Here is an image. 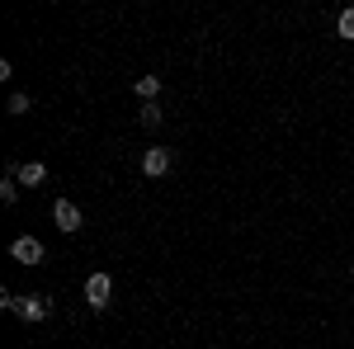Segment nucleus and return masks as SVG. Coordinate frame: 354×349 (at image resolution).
Instances as JSON below:
<instances>
[{
  "label": "nucleus",
  "mask_w": 354,
  "mask_h": 349,
  "mask_svg": "<svg viewBox=\"0 0 354 349\" xmlns=\"http://www.w3.org/2000/svg\"><path fill=\"white\" fill-rule=\"evenodd\" d=\"M85 302H90V312H104L113 302V279L104 274V269H95L90 279H85Z\"/></svg>",
  "instance_id": "nucleus-1"
},
{
  "label": "nucleus",
  "mask_w": 354,
  "mask_h": 349,
  "mask_svg": "<svg viewBox=\"0 0 354 349\" xmlns=\"http://www.w3.org/2000/svg\"><path fill=\"white\" fill-rule=\"evenodd\" d=\"M15 317H19V321H48V317H53V297H43V293H28V297H19V302H15Z\"/></svg>",
  "instance_id": "nucleus-2"
},
{
  "label": "nucleus",
  "mask_w": 354,
  "mask_h": 349,
  "mask_svg": "<svg viewBox=\"0 0 354 349\" xmlns=\"http://www.w3.org/2000/svg\"><path fill=\"white\" fill-rule=\"evenodd\" d=\"M53 217H57V227H62L66 236H76V232H81V227H85L81 208H76L71 198H57V203H53Z\"/></svg>",
  "instance_id": "nucleus-3"
},
{
  "label": "nucleus",
  "mask_w": 354,
  "mask_h": 349,
  "mask_svg": "<svg viewBox=\"0 0 354 349\" xmlns=\"http://www.w3.org/2000/svg\"><path fill=\"white\" fill-rule=\"evenodd\" d=\"M10 255H15L19 265H43V255H48V250H43L38 236H15V241H10Z\"/></svg>",
  "instance_id": "nucleus-4"
},
{
  "label": "nucleus",
  "mask_w": 354,
  "mask_h": 349,
  "mask_svg": "<svg viewBox=\"0 0 354 349\" xmlns=\"http://www.w3.org/2000/svg\"><path fill=\"white\" fill-rule=\"evenodd\" d=\"M165 170H170V147H147L142 151V175L147 180H161Z\"/></svg>",
  "instance_id": "nucleus-5"
},
{
  "label": "nucleus",
  "mask_w": 354,
  "mask_h": 349,
  "mask_svg": "<svg viewBox=\"0 0 354 349\" xmlns=\"http://www.w3.org/2000/svg\"><path fill=\"white\" fill-rule=\"evenodd\" d=\"M10 175L19 180V189H33V185L48 180V165H43V161H24V165H10Z\"/></svg>",
  "instance_id": "nucleus-6"
},
{
  "label": "nucleus",
  "mask_w": 354,
  "mask_h": 349,
  "mask_svg": "<svg viewBox=\"0 0 354 349\" xmlns=\"http://www.w3.org/2000/svg\"><path fill=\"white\" fill-rule=\"evenodd\" d=\"M133 95L142 100V104H156V95H161V76H137Z\"/></svg>",
  "instance_id": "nucleus-7"
},
{
  "label": "nucleus",
  "mask_w": 354,
  "mask_h": 349,
  "mask_svg": "<svg viewBox=\"0 0 354 349\" xmlns=\"http://www.w3.org/2000/svg\"><path fill=\"white\" fill-rule=\"evenodd\" d=\"M161 118H165L161 104H142V113H137V123H142V128H161Z\"/></svg>",
  "instance_id": "nucleus-8"
},
{
  "label": "nucleus",
  "mask_w": 354,
  "mask_h": 349,
  "mask_svg": "<svg viewBox=\"0 0 354 349\" xmlns=\"http://www.w3.org/2000/svg\"><path fill=\"white\" fill-rule=\"evenodd\" d=\"M335 33H340L345 43H354V5H350V10H340V19H335Z\"/></svg>",
  "instance_id": "nucleus-9"
},
{
  "label": "nucleus",
  "mask_w": 354,
  "mask_h": 349,
  "mask_svg": "<svg viewBox=\"0 0 354 349\" xmlns=\"http://www.w3.org/2000/svg\"><path fill=\"white\" fill-rule=\"evenodd\" d=\"M0 198H5V203H19V180H15L10 170H5V180H0Z\"/></svg>",
  "instance_id": "nucleus-10"
},
{
  "label": "nucleus",
  "mask_w": 354,
  "mask_h": 349,
  "mask_svg": "<svg viewBox=\"0 0 354 349\" xmlns=\"http://www.w3.org/2000/svg\"><path fill=\"white\" fill-rule=\"evenodd\" d=\"M10 113H15V118H19V113H28V109H33V100H28V95H10Z\"/></svg>",
  "instance_id": "nucleus-11"
},
{
  "label": "nucleus",
  "mask_w": 354,
  "mask_h": 349,
  "mask_svg": "<svg viewBox=\"0 0 354 349\" xmlns=\"http://www.w3.org/2000/svg\"><path fill=\"white\" fill-rule=\"evenodd\" d=\"M350 279H354V260H350Z\"/></svg>",
  "instance_id": "nucleus-12"
}]
</instances>
